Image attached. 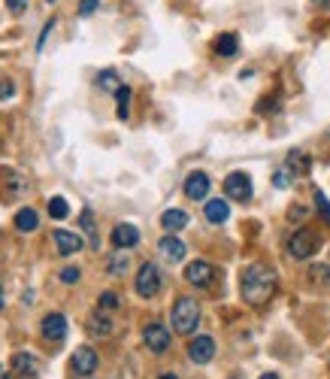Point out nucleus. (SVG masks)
Instances as JSON below:
<instances>
[{"mask_svg": "<svg viewBox=\"0 0 330 379\" xmlns=\"http://www.w3.org/2000/svg\"><path fill=\"white\" fill-rule=\"evenodd\" d=\"M240 291H243L245 303H251V307H264V303L276 294V273L267 267V264H249V267L243 270Z\"/></svg>", "mask_w": 330, "mask_h": 379, "instance_id": "nucleus-1", "label": "nucleus"}, {"mask_svg": "<svg viewBox=\"0 0 330 379\" xmlns=\"http://www.w3.org/2000/svg\"><path fill=\"white\" fill-rule=\"evenodd\" d=\"M170 322H173V331L188 337V334L197 331V322H200V307L197 300L191 298H179L173 303V313H170Z\"/></svg>", "mask_w": 330, "mask_h": 379, "instance_id": "nucleus-2", "label": "nucleus"}, {"mask_svg": "<svg viewBox=\"0 0 330 379\" xmlns=\"http://www.w3.org/2000/svg\"><path fill=\"white\" fill-rule=\"evenodd\" d=\"M28 179L21 176L15 167H0V201L3 203H12L19 201V197L28 194Z\"/></svg>", "mask_w": 330, "mask_h": 379, "instance_id": "nucleus-3", "label": "nucleus"}, {"mask_svg": "<svg viewBox=\"0 0 330 379\" xmlns=\"http://www.w3.org/2000/svg\"><path fill=\"white\" fill-rule=\"evenodd\" d=\"M158 291H161V270H158V264L145 261L140 273H136V294L140 298H155Z\"/></svg>", "mask_w": 330, "mask_h": 379, "instance_id": "nucleus-4", "label": "nucleus"}, {"mask_svg": "<svg viewBox=\"0 0 330 379\" xmlns=\"http://www.w3.org/2000/svg\"><path fill=\"white\" fill-rule=\"evenodd\" d=\"M316 249H318V237L312 231H306V227H300V231L288 240V252H291V258H297V261L309 258Z\"/></svg>", "mask_w": 330, "mask_h": 379, "instance_id": "nucleus-5", "label": "nucleus"}, {"mask_svg": "<svg viewBox=\"0 0 330 379\" xmlns=\"http://www.w3.org/2000/svg\"><path fill=\"white\" fill-rule=\"evenodd\" d=\"M225 194L230 197V201H249V197H251V179H249V173H243V170L230 173V176L225 179Z\"/></svg>", "mask_w": 330, "mask_h": 379, "instance_id": "nucleus-6", "label": "nucleus"}, {"mask_svg": "<svg viewBox=\"0 0 330 379\" xmlns=\"http://www.w3.org/2000/svg\"><path fill=\"white\" fill-rule=\"evenodd\" d=\"M185 279L197 288H209L216 283V267H212L209 261H191L185 267Z\"/></svg>", "mask_w": 330, "mask_h": 379, "instance_id": "nucleus-7", "label": "nucleus"}, {"mask_svg": "<svg viewBox=\"0 0 330 379\" xmlns=\"http://www.w3.org/2000/svg\"><path fill=\"white\" fill-rule=\"evenodd\" d=\"M143 340H145V346L152 349V352H167L170 349V331L164 328L161 322H149L143 328Z\"/></svg>", "mask_w": 330, "mask_h": 379, "instance_id": "nucleus-8", "label": "nucleus"}, {"mask_svg": "<svg viewBox=\"0 0 330 379\" xmlns=\"http://www.w3.org/2000/svg\"><path fill=\"white\" fill-rule=\"evenodd\" d=\"M188 358L194 364H209L212 358H216V340L206 337V334H200V337H194L188 343Z\"/></svg>", "mask_w": 330, "mask_h": 379, "instance_id": "nucleus-9", "label": "nucleus"}, {"mask_svg": "<svg viewBox=\"0 0 330 379\" xmlns=\"http://www.w3.org/2000/svg\"><path fill=\"white\" fill-rule=\"evenodd\" d=\"M70 364L79 376H91L97 370V352L91 346H79L76 352L70 355Z\"/></svg>", "mask_w": 330, "mask_h": 379, "instance_id": "nucleus-10", "label": "nucleus"}, {"mask_svg": "<svg viewBox=\"0 0 330 379\" xmlns=\"http://www.w3.org/2000/svg\"><path fill=\"white\" fill-rule=\"evenodd\" d=\"M10 364H12L15 379H34V376H40V361H37L34 355H28V352H15Z\"/></svg>", "mask_w": 330, "mask_h": 379, "instance_id": "nucleus-11", "label": "nucleus"}, {"mask_svg": "<svg viewBox=\"0 0 330 379\" xmlns=\"http://www.w3.org/2000/svg\"><path fill=\"white\" fill-rule=\"evenodd\" d=\"M110 243L115 249H134L140 243V231L134 225H115L110 234Z\"/></svg>", "mask_w": 330, "mask_h": 379, "instance_id": "nucleus-12", "label": "nucleus"}, {"mask_svg": "<svg viewBox=\"0 0 330 379\" xmlns=\"http://www.w3.org/2000/svg\"><path fill=\"white\" fill-rule=\"evenodd\" d=\"M158 249H161V258L170 264H179L182 258H185V243L176 237V234H167V237L158 243Z\"/></svg>", "mask_w": 330, "mask_h": 379, "instance_id": "nucleus-13", "label": "nucleus"}, {"mask_svg": "<svg viewBox=\"0 0 330 379\" xmlns=\"http://www.w3.org/2000/svg\"><path fill=\"white\" fill-rule=\"evenodd\" d=\"M40 331H43V337L45 340H64L67 337V318L61 316V313H49L43 318V325H40Z\"/></svg>", "mask_w": 330, "mask_h": 379, "instance_id": "nucleus-14", "label": "nucleus"}, {"mask_svg": "<svg viewBox=\"0 0 330 379\" xmlns=\"http://www.w3.org/2000/svg\"><path fill=\"white\" fill-rule=\"evenodd\" d=\"M185 194L191 197V201H203V197L209 194V176H206L203 170L191 173V176L185 179Z\"/></svg>", "mask_w": 330, "mask_h": 379, "instance_id": "nucleus-15", "label": "nucleus"}, {"mask_svg": "<svg viewBox=\"0 0 330 379\" xmlns=\"http://www.w3.org/2000/svg\"><path fill=\"white\" fill-rule=\"evenodd\" d=\"M52 243H55V249L61 255H73V252H79L82 249V237L79 234H73V231H55L52 234Z\"/></svg>", "mask_w": 330, "mask_h": 379, "instance_id": "nucleus-16", "label": "nucleus"}, {"mask_svg": "<svg viewBox=\"0 0 330 379\" xmlns=\"http://www.w3.org/2000/svg\"><path fill=\"white\" fill-rule=\"evenodd\" d=\"M206 218H209L212 225H225L230 218L227 201H221V197H216V201H206Z\"/></svg>", "mask_w": 330, "mask_h": 379, "instance_id": "nucleus-17", "label": "nucleus"}, {"mask_svg": "<svg viewBox=\"0 0 330 379\" xmlns=\"http://www.w3.org/2000/svg\"><path fill=\"white\" fill-rule=\"evenodd\" d=\"M161 225H164V231H170V234L182 231V227L188 225V212L185 209H167L164 216H161Z\"/></svg>", "mask_w": 330, "mask_h": 379, "instance_id": "nucleus-18", "label": "nucleus"}, {"mask_svg": "<svg viewBox=\"0 0 330 379\" xmlns=\"http://www.w3.org/2000/svg\"><path fill=\"white\" fill-rule=\"evenodd\" d=\"M15 227H19L21 234H30V231H37L40 227V216H37V209H19L15 212Z\"/></svg>", "mask_w": 330, "mask_h": 379, "instance_id": "nucleus-19", "label": "nucleus"}, {"mask_svg": "<svg viewBox=\"0 0 330 379\" xmlns=\"http://www.w3.org/2000/svg\"><path fill=\"white\" fill-rule=\"evenodd\" d=\"M212 49H216V55H221V58H234L236 52H240V40H236V34H221Z\"/></svg>", "mask_w": 330, "mask_h": 379, "instance_id": "nucleus-20", "label": "nucleus"}, {"mask_svg": "<svg viewBox=\"0 0 330 379\" xmlns=\"http://www.w3.org/2000/svg\"><path fill=\"white\" fill-rule=\"evenodd\" d=\"M288 170L291 173H297V176H306L309 173V167H312V161H309V155L306 152H288Z\"/></svg>", "mask_w": 330, "mask_h": 379, "instance_id": "nucleus-21", "label": "nucleus"}, {"mask_svg": "<svg viewBox=\"0 0 330 379\" xmlns=\"http://www.w3.org/2000/svg\"><path fill=\"white\" fill-rule=\"evenodd\" d=\"M88 331L94 334V337H110V334H112V322H110V316H103V313L91 316V322H88Z\"/></svg>", "mask_w": 330, "mask_h": 379, "instance_id": "nucleus-22", "label": "nucleus"}, {"mask_svg": "<svg viewBox=\"0 0 330 379\" xmlns=\"http://www.w3.org/2000/svg\"><path fill=\"white\" fill-rule=\"evenodd\" d=\"M79 225L85 227V234H88V243L91 246H101V237H97V227H94V216H91V209H82V218H79Z\"/></svg>", "mask_w": 330, "mask_h": 379, "instance_id": "nucleus-23", "label": "nucleus"}, {"mask_svg": "<svg viewBox=\"0 0 330 379\" xmlns=\"http://www.w3.org/2000/svg\"><path fill=\"white\" fill-rule=\"evenodd\" d=\"M106 267H110V273L112 276H121V273H125L127 267H130V261H127V255H125V249H118V252H115L110 261H106Z\"/></svg>", "mask_w": 330, "mask_h": 379, "instance_id": "nucleus-24", "label": "nucleus"}, {"mask_svg": "<svg viewBox=\"0 0 330 379\" xmlns=\"http://www.w3.org/2000/svg\"><path fill=\"white\" fill-rule=\"evenodd\" d=\"M97 85H101L103 91H112V94H115V91L121 88V82H118V76H115L112 70H103L101 76H97Z\"/></svg>", "mask_w": 330, "mask_h": 379, "instance_id": "nucleus-25", "label": "nucleus"}, {"mask_svg": "<svg viewBox=\"0 0 330 379\" xmlns=\"http://www.w3.org/2000/svg\"><path fill=\"white\" fill-rule=\"evenodd\" d=\"M67 212H70V203H67L64 197H52L49 201V216L52 218H67Z\"/></svg>", "mask_w": 330, "mask_h": 379, "instance_id": "nucleus-26", "label": "nucleus"}, {"mask_svg": "<svg viewBox=\"0 0 330 379\" xmlns=\"http://www.w3.org/2000/svg\"><path fill=\"white\" fill-rule=\"evenodd\" d=\"M115 97H118V119L125 121L127 119V106H130V88L121 85L118 91H115Z\"/></svg>", "mask_w": 330, "mask_h": 379, "instance_id": "nucleus-27", "label": "nucleus"}, {"mask_svg": "<svg viewBox=\"0 0 330 379\" xmlns=\"http://www.w3.org/2000/svg\"><path fill=\"white\" fill-rule=\"evenodd\" d=\"M309 276H312V283H330V267H324V264H312Z\"/></svg>", "mask_w": 330, "mask_h": 379, "instance_id": "nucleus-28", "label": "nucleus"}, {"mask_svg": "<svg viewBox=\"0 0 330 379\" xmlns=\"http://www.w3.org/2000/svg\"><path fill=\"white\" fill-rule=\"evenodd\" d=\"M316 207H318L321 216H324V222L330 225V201L324 197V192H316Z\"/></svg>", "mask_w": 330, "mask_h": 379, "instance_id": "nucleus-29", "label": "nucleus"}, {"mask_svg": "<svg viewBox=\"0 0 330 379\" xmlns=\"http://www.w3.org/2000/svg\"><path fill=\"white\" fill-rule=\"evenodd\" d=\"M79 276H82L79 267H64V270H61V283H67V285L79 283Z\"/></svg>", "mask_w": 330, "mask_h": 379, "instance_id": "nucleus-30", "label": "nucleus"}, {"mask_svg": "<svg viewBox=\"0 0 330 379\" xmlns=\"http://www.w3.org/2000/svg\"><path fill=\"white\" fill-rule=\"evenodd\" d=\"M291 176H294V173H291L288 167H282V170H276V176H273V185H276V188H285L288 182H291Z\"/></svg>", "mask_w": 330, "mask_h": 379, "instance_id": "nucleus-31", "label": "nucleus"}, {"mask_svg": "<svg viewBox=\"0 0 330 379\" xmlns=\"http://www.w3.org/2000/svg\"><path fill=\"white\" fill-rule=\"evenodd\" d=\"M12 94H15V85H12V79H0V101H10Z\"/></svg>", "mask_w": 330, "mask_h": 379, "instance_id": "nucleus-32", "label": "nucleus"}, {"mask_svg": "<svg viewBox=\"0 0 330 379\" xmlns=\"http://www.w3.org/2000/svg\"><path fill=\"white\" fill-rule=\"evenodd\" d=\"M118 307V298H115L112 291H103L101 294V309H115Z\"/></svg>", "mask_w": 330, "mask_h": 379, "instance_id": "nucleus-33", "label": "nucleus"}, {"mask_svg": "<svg viewBox=\"0 0 330 379\" xmlns=\"http://www.w3.org/2000/svg\"><path fill=\"white\" fill-rule=\"evenodd\" d=\"M97 6H101V0H82V3H79V15H91Z\"/></svg>", "mask_w": 330, "mask_h": 379, "instance_id": "nucleus-34", "label": "nucleus"}, {"mask_svg": "<svg viewBox=\"0 0 330 379\" xmlns=\"http://www.w3.org/2000/svg\"><path fill=\"white\" fill-rule=\"evenodd\" d=\"M6 6H10L12 15H21L25 12V6H28V0H6Z\"/></svg>", "mask_w": 330, "mask_h": 379, "instance_id": "nucleus-35", "label": "nucleus"}, {"mask_svg": "<svg viewBox=\"0 0 330 379\" xmlns=\"http://www.w3.org/2000/svg\"><path fill=\"white\" fill-rule=\"evenodd\" d=\"M276 106H279V101H264V103L258 106V110H260V112H267V110H276Z\"/></svg>", "mask_w": 330, "mask_h": 379, "instance_id": "nucleus-36", "label": "nucleus"}, {"mask_svg": "<svg viewBox=\"0 0 330 379\" xmlns=\"http://www.w3.org/2000/svg\"><path fill=\"white\" fill-rule=\"evenodd\" d=\"M0 379H10V370H6L3 364H0Z\"/></svg>", "mask_w": 330, "mask_h": 379, "instance_id": "nucleus-37", "label": "nucleus"}, {"mask_svg": "<svg viewBox=\"0 0 330 379\" xmlns=\"http://www.w3.org/2000/svg\"><path fill=\"white\" fill-rule=\"evenodd\" d=\"M158 379H179V376H173V373H161Z\"/></svg>", "mask_w": 330, "mask_h": 379, "instance_id": "nucleus-38", "label": "nucleus"}, {"mask_svg": "<svg viewBox=\"0 0 330 379\" xmlns=\"http://www.w3.org/2000/svg\"><path fill=\"white\" fill-rule=\"evenodd\" d=\"M260 379H279V376H276V373H264V376H260Z\"/></svg>", "mask_w": 330, "mask_h": 379, "instance_id": "nucleus-39", "label": "nucleus"}, {"mask_svg": "<svg viewBox=\"0 0 330 379\" xmlns=\"http://www.w3.org/2000/svg\"><path fill=\"white\" fill-rule=\"evenodd\" d=\"M0 309H3V288H0Z\"/></svg>", "mask_w": 330, "mask_h": 379, "instance_id": "nucleus-40", "label": "nucleus"}, {"mask_svg": "<svg viewBox=\"0 0 330 379\" xmlns=\"http://www.w3.org/2000/svg\"><path fill=\"white\" fill-rule=\"evenodd\" d=\"M234 379H243V376H234Z\"/></svg>", "mask_w": 330, "mask_h": 379, "instance_id": "nucleus-41", "label": "nucleus"}, {"mask_svg": "<svg viewBox=\"0 0 330 379\" xmlns=\"http://www.w3.org/2000/svg\"><path fill=\"white\" fill-rule=\"evenodd\" d=\"M49 3H52V0H49Z\"/></svg>", "mask_w": 330, "mask_h": 379, "instance_id": "nucleus-42", "label": "nucleus"}]
</instances>
